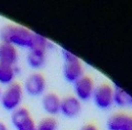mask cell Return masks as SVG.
I'll list each match as a JSON object with an SVG mask.
<instances>
[{"label":"cell","mask_w":132,"mask_h":130,"mask_svg":"<svg viewBox=\"0 0 132 130\" xmlns=\"http://www.w3.org/2000/svg\"><path fill=\"white\" fill-rule=\"evenodd\" d=\"M34 32L23 26L7 23L0 30V40L2 43L10 44L15 48L30 49L33 43Z\"/></svg>","instance_id":"6da1fadb"},{"label":"cell","mask_w":132,"mask_h":130,"mask_svg":"<svg viewBox=\"0 0 132 130\" xmlns=\"http://www.w3.org/2000/svg\"><path fill=\"white\" fill-rule=\"evenodd\" d=\"M23 93V87L19 82L14 81L13 83L7 85L4 90H2V94L0 97V104L2 108L6 111L13 112L21 107Z\"/></svg>","instance_id":"7a4b0ae2"},{"label":"cell","mask_w":132,"mask_h":130,"mask_svg":"<svg viewBox=\"0 0 132 130\" xmlns=\"http://www.w3.org/2000/svg\"><path fill=\"white\" fill-rule=\"evenodd\" d=\"M94 102L100 109H109L114 104V87L109 83H101L96 86L94 95Z\"/></svg>","instance_id":"3957f363"},{"label":"cell","mask_w":132,"mask_h":130,"mask_svg":"<svg viewBox=\"0 0 132 130\" xmlns=\"http://www.w3.org/2000/svg\"><path fill=\"white\" fill-rule=\"evenodd\" d=\"M11 123L16 130H36L37 126L30 110L26 107H19L12 112Z\"/></svg>","instance_id":"277c9868"},{"label":"cell","mask_w":132,"mask_h":130,"mask_svg":"<svg viewBox=\"0 0 132 130\" xmlns=\"http://www.w3.org/2000/svg\"><path fill=\"white\" fill-rule=\"evenodd\" d=\"M22 87H23V91L32 97L41 96L45 93L46 87H47L46 78L44 77L43 74L39 72L31 73L27 77Z\"/></svg>","instance_id":"5b68a950"},{"label":"cell","mask_w":132,"mask_h":130,"mask_svg":"<svg viewBox=\"0 0 132 130\" xmlns=\"http://www.w3.org/2000/svg\"><path fill=\"white\" fill-rule=\"evenodd\" d=\"M95 88H96L95 81L88 75H83L73 83L74 96L80 102L88 101L89 99H92Z\"/></svg>","instance_id":"8992f818"},{"label":"cell","mask_w":132,"mask_h":130,"mask_svg":"<svg viewBox=\"0 0 132 130\" xmlns=\"http://www.w3.org/2000/svg\"><path fill=\"white\" fill-rule=\"evenodd\" d=\"M83 72V65L78 56L69 60H64L63 75L68 82L74 83L77 79H79L81 76L84 75Z\"/></svg>","instance_id":"52a82bcc"},{"label":"cell","mask_w":132,"mask_h":130,"mask_svg":"<svg viewBox=\"0 0 132 130\" xmlns=\"http://www.w3.org/2000/svg\"><path fill=\"white\" fill-rule=\"evenodd\" d=\"M108 130H132V115L124 112L114 113L107 121Z\"/></svg>","instance_id":"ba28073f"},{"label":"cell","mask_w":132,"mask_h":130,"mask_svg":"<svg viewBox=\"0 0 132 130\" xmlns=\"http://www.w3.org/2000/svg\"><path fill=\"white\" fill-rule=\"evenodd\" d=\"M81 102L75 96H66L61 99L60 113L68 118L78 116L81 112Z\"/></svg>","instance_id":"9c48e42d"},{"label":"cell","mask_w":132,"mask_h":130,"mask_svg":"<svg viewBox=\"0 0 132 130\" xmlns=\"http://www.w3.org/2000/svg\"><path fill=\"white\" fill-rule=\"evenodd\" d=\"M61 98L55 93H47L42 98V107L51 117L60 113Z\"/></svg>","instance_id":"30bf717a"},{"label":"cell","mask_w":132,"mask_h":130,"mask_svg":"<svg viewBox=\"0 0 132 130\" xmlns=\"http://www.w3.org/2000/svg\"><path fill=\"white\" fill-rule=\"evenodd\" d=\"M18 61L17 48L10 44L0 43V63L10 66H15Z\"/></svg>","instance_id":"8fae6325"},{"label":"cell","mask_w":132,"mask_h":130,"mask_svg":"<svg viewBox=\"0 0 132 130\" xmlns=\"http://www.w3.org/2000/svg\"><path fill=\"white\" fill-rule=\"evenodd\" d=\"M46 52L47 51L40 49H30L27 56V62L29 66L33 69L42 68L46 64Z\"/></svg>","instance_id":"7c38bea8"},{"label":"cell","mask_w":132,"mask_h":130,"mask_svg":"<svg viewBox=\"0 0 132 130\" xmlns=\"http://www.w3.org/2000/svg\"><path fill=\"white\" fill-rule=\"evenodd\" d=\"M114 104L119 107H132V95L119 84L114 83Z\"/></svg>","instance_id":"4fadbf2b"},{"label":"cell","mask_w":132,"mask_h":130,"mask_svg":"<svg viewBox=\"0 0 132 130\" xmlns=\"http://www.w3.org/2000/svg\"><path fill=\"white\" fill-rule=\"evenodd\" d=\"M15 66L5 65L0 63V85H9L14 82L16 77Z\"/></svg>","instance_id":"5bb4252c"},{"label":"cell","mask_w":132,"mask_h":130,"mask_svg":"<svg viewBox=\"0 0 132 130\" xmlns=\"http://www.w3.org/2000/svg\"><path fill=\"white\" fill-rule=\"evenodd\" d=\"M52 47H53V44L45 36L39 34V32H34L33 43H32V47L30 49H40V50L47 51L48 49L52 48Z\"/></svg>","instance_id":"9a60e30c"},{"label":"cell","mask_w":132,"mask_h":130,"mask_svg":"<svg viewBox=\"0 0 132 130\" xmlns=\"http://www.w3.org/2000/svg\"><path fill=\"white\" fill-rule=\"evenodd\" d=\"M58 121L54 117H45L43 118L36 126V130H57Z\"/></svg>","instance_id":"2e32d148"},{"label":"cell","mask_w":132,"mask_h":130,"mask_svg":"<svg viewBox=\"0 0 132 130\" xmlns=\"http://www.w3.org/2000/svg\"><path fill=\"white\" fill-rule=\"evenodd\" d=\"M80 130H99V128L95 125V124H92V123H88V124H85L83 125L82 127L80 128Z\"/></svg>","instance_id":"e0dca14e"},{"label":"cell","mask_w":132,"mask_h":130,"mask_svg":"<svg viewBox=\"0 0 132 130\" xmlns=\"http://www.w3.org/2000/svg\"><path fill=\"white\" fill-rule=\"evenodd\" d=\"M0 130H8L6 124L4 122H2V121H0Z\"/></svg>","instance_id":"ac0fdd59"},{"label":"cell","mask_w":132,"mask_h":130,"mask_svg":"<svg viewBox=\"0 0 132 130\" xmlns=\"http://www.w3.org/2000/svg\"><path fill=\"white\" fill-rule=\"evenodd\" d=\"M1 94H2V88H1V85H0V97H1Z\"/></svg>","instance_id":"d6986e66"}]
</instances>
